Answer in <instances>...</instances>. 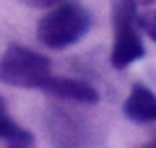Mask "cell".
Segmentation results:
<instances>
[{
    "instance_id": "9",
    "label": "cell",
    "mask_w": 156,
    "mask_h": 148,
    "mask_svg": "<svg viewBox=\"0 0 156 148\" xmlns=\"http://www.w3.org/2000/svg\"><path fill=\"white\" fill-rule=\"evenodd\" d=\"M143 3H154V0H143Z\"/></svg>"
},
{
    "instance_id": "3",
    "label": "cell",
    "mask_w": 156,
    "mask_h": 148,
    "mask_svg": "<svg viewBox=\"0 0 156 148\" xmlns=\"http://www.w3.org/2000/svg\"><path fill=\"white\" fill-rule=\"evenodd\" d=\"M47 76H52V62L29 47L11 44L0 57V81L16 88H39Z\"/></svg>"
},
{
    "instance_id": "8",
    "label": "cell",
    "mask_w": 156,
    "mask_h": 148,
    "mask_svg": "<svg viewBox=\"0 0 156 148\" xmlns=\"http://www.w3.org/2000/svg\"><path fill=\"white\" fill-rule=\"evenodd\" d=\"M26 5H31V8H52V5H57V3H62V0H23Z\"/></svg>"
},
{
    "instance_id": "1",
    "label": "cell",
    "mask_w": 156,
    "mask_h": 148,
    "mask_svg": "<svg viewBox=\"0 0 156 148\" xmlns=\"http://www.w3.org/2000/svg\"><path fill=\"white\" fill-rule=\"evenodd\" d=\"M91 29V13L78 3H57L37 26V39L50 49H65L81 42Z\"/></svg>"
},
{
    "instance_id": "4",
    "label": "cell",
    "mask_w": 156,
    "mask_h": 148,
    "mask_svg": "<svg viewBox=\"0 0 156 148\" xmlns=\"http://www.w3.org/2000/svg\"><path fill=\"white\" fill-rule=\"evenodd\" d=\"M39 88L44 93H50V96L65 99V101H78V104H96L99 101V91L94 86H89V83H83V81H76V78L47 76Z\"/></svg>"
},
{
    "instance_id": "2",
    "label": "cell",
    "mask_w": 156,
    "mask_h": 148,
    "mask_svg": "<svg viewBox=\"0 0 156 148\" xmlns=\"http://www.w3.org/2000/svg\"><path fill=\"white\" fill-rule=\"evenodd\" d=\"M112 23H115V44L109 62L122 70L146 55L143 39L138 29V3L135 0H112Z\"/></svg>"
},
{
    "instance_id": "5",
    "label": "cell",
    "mask_w": 156,
    "mask_h": 148,
    "mask_svg": "<svg viewBox=\"0 0 156 148\" xmlns=\"http://www.w3.org/2000/svg\"><path fill=\"white\" fill-rule=\"evenodd\" d=\"M122 112L128 120L140 122V125L156 122V93L143 83H133V88H130L128 99L122 104Z\"/></svg>"
},
{
    "instance_id": "6",
    "label": "cell",
    "mask_w": 156,
    "mask_h": 148,
    "mask_svg": "<svg viewBox=\"0 0 156 148\" xmlns=\"http://www.w3.org/2000/svg\"><path fill=\"white\" fill-rule=\"evenodd\" d=\"M0 140H5L8 148H34V135L11 120L3 96H0Z\"/></svg>"
},
{
    "instance_id": "10",
    "label": "cell",
    "mask_w": 156,
    "mask_h": 148,
    "mask_svg": "<svg viewBox=\"0 0 156 148\" xmlns=\"http://www.w3.org/2000/svg\"><path fill=\"white\" fill-rule=\"evenodd\" d=\"M151 148H156V146H151Z\"/></svg>"
},
{
    "instance_id": "7",
    "label": "cell",
    "mask_w": 156,
    "mask_h": 148,
    "mask_svg": "<svg viewBox=\"0 0 156 148\" xmlns=\"http://www.w3.org/2000/svg\"><path fill=\"white\" fill-rule=\"evenodd\" d=\"M138 29H140L148 39H154V42H156V11L138 13Z\"/></svg>"
}]
</instances>
